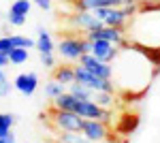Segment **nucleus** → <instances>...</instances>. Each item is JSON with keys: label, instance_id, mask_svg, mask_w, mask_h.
<instances>
[{"label": "nucleus", "instance_id": "25", "mask_svg": "<svg viewBox=\"0 0 160 143\" xmlns=\"http://www.w3.org/2000/svg\"><path fill=\"white\" fill-rule=\"evenodd\" d=\"M0 143H17V141H15V135H13V132H9V135L0 137Z\"/></svg>", "mask_w": 160, "mask_h": 143}, {"label": "nucleus", "instance_id": "13", "mask_svg": "<svg viewBox=\"0 0 160 143\" xmlns=\"http://www.w3.org/2000/svg\"><path fill=\"white\" fill-rule=\"evenodd\" d=\"M113 96H115L113 92H102V90H98V92H94L92 100H94L98 107H102V109H111V107H113V103H115Z\"/></svg>", "mask_w": 160, "mask_h": 143}, {"label": "nucleus", "instance_id": "18", "mask_svg": "<svg viewBox=\"0 0 160 143\" xmlns=\"http://www.w3.org/2000/svg\"><path fill=\"white\" fill-rule=\"evenodd\" d=\"M11 88H13V84L9 81L4 69H0V96H7L9 92H11Z\"/></svg>", "mask_w": 160, "mask_h": 143}, {"label": "nucleus", "instance_id": "9", "mask_svg": "<svg viewBox=\"0 0 160 143\" xmlns=\"http://www.w3.org/2000/svg\"><path fill=\"white\" fill-rule=\"evenodd\" d=\"M37 32H38V38L34 41V49H38V54H53V51H56V45H53L51 34L43 26H38Z\"/></svg>", "mask_w": 160, "mask_h": 143}, {"label": "nucleus", "instance_id": "22", "mask_svg": "<svg viewBox=\"0 0 160 143\" xmlns=\"http://www.w3.org/2000/svg\"><path fill=\"white\" fill-rule=\"evenodd\" d=\"M41 64H43L45 69H53V66H56V58H53V54H41Z\"/></svg>", "mask_w": 160, "mask_h": 143}, {"label": "nucleus", "instance_id": "28", "mask_svg": "<svg viewBox=\"0 0 160 143\" xmlns=\"http://www.w3.org/2000/svg\"><path fill=\"white\" fill-rule=\"evenodd\" d=\"M53 143H64V141H60V139H58V141H53Z\"/></svg>", "mask_w": 160, "mask_h": 143}, {"label": "nucleus", "instance_id": "10", "mask_svg": "<svg viewBox=\"0 0 160 143\" xmlns=\"http://www.w3.org/2000/svg\"><path fill=\"white\" fill-rule=\"evenodd\" d=\"M53 79L62 85H71L75 81V69L68 66V64H62V66H56L53 69Z\"/></svg>", "mask_w": 160, "mask_h": 143}, {"label": "nucleus", "instance_id": "1", "mask_svg": "<svg viewBox=\"0 0 160 143\" xmlns=\"http://www.w3.org/2000/svg\"><path fill=\"white\" fill-rule=\"evenodd\" d=\"M130 49H132L135 69H130L120 47L118 56L111 62V84H113V90L120 92L124 98H139L148 92V88L152 85L160 69V58H156L160 56V49H145L132 43H130Z\"/></svg>", "mask_w": 160, "mask_h": 143}, {"label": "nucleus", "instance_id": "3", "mask_svg": "<svg viewBox=\"0 0 160 143\" xmlns=\"http://www.w3.org/2000/svg\"><path fill=\"white\" fill-rule=\"evenodd\" d=\"M51 122L58 130H66V132H81V124L83 118L77 115L75 111H66V109H56L51 113Z\"/></svg>", "mask_w": 160, "mask_h": 143}, {"label": "nucleus", "instance_id": "27", "mask_svg": "<svg viewBox=\"0 0 160 143\" xmlns=\"http://www.w3.org/2000/svg\"><path fill=\"white\" fill-rule=\"evenodd\" d=\"M139 4H156V2H160V0H137Z\"/></svg>", "mask_w": 160, "mask_h": 143}, {"label": "nucleus", "instance_id": "6", "mask_svg": "<svg viewBox=\"0 0 160 143\" xmlns=\"http://www.w3.org/2000/svg\"><path fill=\"white\" fill-rule=\"evenodd\" d=\"M68 22H71L73 28L83 30V32H88V30H98V28L105 26L100 19H96V17L92 15V11H75V13L68 15Z\"/></svg>", "mask_w": 160, "mask_h": 143}, {"label": "nucleus", "instance_id": "14", "mask_svg": "<svg viewBox=\"0 0 160 143\" xmlns=\"http://www.w3.org/2000/svg\"><path fill=\"white\" fill-rule=\"evenodd\" d=\"M9 64H15V66H19V64H24V62H28V49H24V47H13L9 54Z\"/></svg>", "mask_w": 160, "mask_h": 143}, {"label": "nucleus", "instance_id": "15", "mask_svg": "<svg viewBox=\"0 0 160 143\" xmlns=\"http://www.w3.org/2000/svg\"><path fill=\"white\" fill-rule=\"evenodd\" d=\"M58 139L64 143H94V141H90L88 137H83L81 132H66V130H60Z\"/></svg>", "mask_w": 160, "mask_h": 143}, {"label": "nucleus", "instance_id": "19", "mask_svg": "<svg viewBox=\"0 0 160 143\" xmlns=\"http://www.w3.org/2000/svg\"><path fill=\"white\" fill-rule=\"evenodd\" d=\"M7 22H9L11 26H15V28H19V26L26 24V15H19V13H15V11H9L7 13Z\"/></svg>", "mask_w": 160, "mask_h": 143}, {"label": "nucleus", "instance_id": "12", "mask_svg": "<svg viewBox=\"0 0 160 143\" xmlns=\"http://www.w3.org/2000/svg\"><path fill=\"white\" fill-rule=\"evenodd\" d=\"M68 92H71L75 98H79V100H92V96H94V90H92V88L79 84V81H73V84L68 85Z\"/></svg>", "mask_w": 160, "mask_h": 143}, {"label": "nucleus", "instance_id": "21", "mask_svg": "<svg viewBox=\"0 0 160 143\" xmlns=\"http://www.w3.org/2000/svg\"><path fill=\"white\" fill-rule=\"evenodd\" d=\"M11 49H13L11 34H4V36H0V54H9Z\"/></svg>", "mask_w": 160, "mask_h": 143}, {"label": "nucleus", "instance_id": "2", "mask_svg": "<svg viewBox=\"0 0 160 143\" xmlns=\"http://www.w3.org/2000/svg\"><path fill=\"white\" fill-rule=\"evenodd\" d=\"M124 34L132 45L160 49V2L139 4L137 13L124 26Z\"/></svg>", "mask_w": 160, "mask_h": 143}, {"label": "nucleus", "instance_id": "23", "mask_svg": "<svg viewBox=\"0 0 160 143\" xmlns=\"http://www.w3.org/2000/svg\"><path fill=\"white\" fill-rule=\"evenodd\" d=\"M81 54H92V41L81 36Z\"/></svg>", "mask_w": 160, "mask_h": 143}, {"label": "nucleus", "instance_id": "26", "mask_svg": "<svg viewBox=\"0 0 160 143\" xmlns=\"http://www.w3.org/2000/svg\"><path fill=\"white\" fill-rule=\"evenodd\" d=\"M7 66H9V56L0 54V69H7Z\"/></svg>", "mask_w": 160, "mask_h": 143}, {"label": "nucleus", "instance_id": "24", "mask_svg": "<svg viewBox=\"0 0 160 143\" xmlns=\"http://www.w3.org/2000/svg\"><path fill=\"white\" fill-rule=\"evenodd\" d=\"M32 4H37L38 9H43V11H49L51 9V0H32Z\"/></svg>", "mask_w": 160, "mask_h": 143}, {"label": "nucleus", "instance_id": "8", "mask_svg": "<svg viewBox=\"0 0 160 143\" xmlns=\"http://www.w3.org/2000/svg\"><path fill=\"white\" fill-rule=\"evenodd\" d=\"M13 88L17 92H22L24 96H32L38 88V77L37 73H19L13 81Z\"/></svg>", "mask_w": 160, "mask_h": 143}, {"label": "nucleus", "instance_id": "20", "mask_svg": "<svg viewBox=\"0 0 160 143\" xmlns=\"http://www.w3.org/2000/svg\"><path fill=\"white\" fill-rule=\"evenodd\" d=\"M15 115L13 113H0V128H13Z\"/></svg>", "mask_w": 160, "mask_h": 143}, {"label": "nucleus", "instance_id": "4", "mask_svg": "<svg viewBox=\"0 0 160 143\" xmlns=\"http://www.w3.org/2000/svg\"><path fill=\"white\" fill-rule=\"evenodd\" d=\"M56 49H58L60 58L68 60V62H79V58H81V36H75V34L60 36V43Z\"/></svg>", "mask_w": 160, "mask_h": 143}, {"label": "nucleus", "instance_id": "11", "mask_svg": "<svg viewBox=\"0 0 160 143\" xmlns=\"http://www.w3.org/2000/svg\"><path fill=\"white\" fill-rule=\"evenodd\" d=\"M126 15L122 13L120 7H111L109 9V15L105 17V26H115V28H124L126 26Z\"/></svg>", "mask_w": 160, "mask_h": 143}, {"label": "nucleus", "instance_id": "16", "mask_svg": "<svg viewBox=\"0 0 160 143\" xmlns=\"http://www.w3.org/2000/svg\"><path fill=\"white\" fill-rule=\"evenodd\" d=\"M62 92H66V85L58 84L56 79H51V81H47V84H45V96H47L49 100H53L56 96H60Z\"/></svg>", "mask_w": 160, "mask_h": 143}, {"label": "nucleus", "instance_id": "7", "mask_svg": "<svg viewBox=\"0 0 160 143\" xmlns=\"http://www.w3.org/2000/svg\"><path fill=\"white\" fill-rule=\"evenodd\" d=\"M79 64H81L83 69H88L90 73L98 75V77L111 79V64H107V62L98 60L96 56H92V54H81V58H79Z\"/></svg>", "mask_w": 160, "mask_h": 143}, {"label": "nucleus", "instance_id": "17", "mask_svg": "<svg viewBox=\"0 0 160 143\" xmlns=\"http://www.w3.org/2000/svg\"><path fill=\"white\" fill-rule=\"evenodd\" d=\"M30 9H32V0H13V4H11V11L26 15V17H28Z\"/></svg>", "mask_w": 160, "mask_h": 143}, {"label": "nucleus", "instance_id": "5", "mask_svg": "<svg viewBox=\"0 0 160 143\" xmlns=\"http://www.w3.org/2000/svg\"><path fill=\"white\" fill-rule=\"evenodd\" d=\"M81 135L88 137L90 141H94V143L107 141L109 139V124L107 122H100V120H83Z\"/></svg>", "mask_w": 160, "mask_h": 143}]
</instances>
